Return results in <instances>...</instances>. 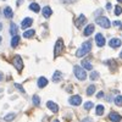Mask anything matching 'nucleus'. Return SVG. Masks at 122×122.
<instances>
[{
    "label": "nucleus",
    "instance_id": "obj_31",
    "mask_svg": "<svg viewBox=\"0 0 122 122\" xmlns=\"http://www.w3.org/2000/svg\"><path fill=\"white\" fill-rule=\"evenodd\" d=\"M15 87H16L17 89H20V90H21V92H22V93H25V89H23V88H22L21 86H20L18 83H15Z\"/></svg>",
    "mask_w": 122,
    "mask_h": 122
},
{
    "label": "nucleus",
    "instance_id": "obj_8",
    "mask_svg": "<svg viewBox=\"0 0 122 122\" xmlns=\"http://www.w3.org/2000/svg\"><path fill=\"white\" fill-rule=\"evenodd\" d=\"M32 23H33V20H32V18H29V17H27V18L22 20V22H21V27H22L23 29H26V28H28V27L32 26Z\"/></svg>",
    "mask_w": 122,
    "mask_h": 122
},
{
    "label": "nucleus",
    "instance_id": "obj_23",
    "mask_svg": "<svg viewBox=\"0 0 122 122\" xmlns=\"http://www.w3.org/2000/svg\"><path fill=\"white\" fill-rule=\"evenodd\" d=\"M94 92H95V86H89L88 89H87V95H93L94 94Z\"/></svg>",
    "mask_w": 122,
    "mask_h": 122
},
{
    "label": "nucleus",
    "instance_id": "obj_34",
    "mask_svg": "<svg viewBox=\"0 0 122 122\" xmlns=\"http://www.w3.org/2000/svg\"><path fill=\"white\" fill-rule=\"evenodd\" d=\"M97 97H98V98H103V97H104V93H103V92H100V93H98Z\"/></svg>",
    "mask_w": 122,
    "mask_h": 122
},
{
    "label": "nucleus",
    "instance_id": "obj_5",
    "mask_svg": "<svg viewBox=\"0 0 122 122\" xmlns=\"http://www.w3.org/2000/svg\"><path fill=\"white\" fill-rule=\"evenodd\" d=\"M14 66L16 67L17 71H22V68H23V62H22L21 56L16 55V56L14 57Z\"/></svg>",
    "mask_w": 122,
    "mask_h": 122
},
{
    "label": "nucleus",
    "instance_id": "obj_22",
    "mask_svg": "<svg viewBox=\"0 0 122 122\" xmlns=\"http://www.w3.org/2000/svg\"><path fill=\"white\" fill-rule=\"evenodd\" d=\"M29 9H30V10H33L34 12H39V11H40V7H39V5H38V4H34V3L29 5Z\"/></svg>",
    "mask_w": 122,
    "mask_h": 122
},
{
    "label": "nucleus",
    "instance_id": "obj_21",
    "mask_svg": "<svg viewBox=\"0 0 122 122\" xmlns=\"http://www.w3.org/2000/svg\"><path fill=\"white\" fill-rule=\"evenodd\" d=\"M18 43H20V37L18 36H15V37H12V39H11V46H17L18 45Z\"/></svg>",
    "mask_w": 122,
    "mask_h": 122
},
{
    "label": "nucleus",
    "instance_id": "obj_15",
    "mask_svg": "<svg viewBox=\"0 0 122 122\" xmlns=\"http://www.w3.org/2000/svg\"><path fill=\"white\" fill-rule=\"evenodd\" d=\"M93 32H94V25H89V26H87L86 29H84V36L88 37V36H90Z\"/></svg>",
    "mask_w": 122,
    "mask_h": 122
},
{
    "label": "nucleus",
    "instance_id": "obj_38",
    "mask_svg": "<svg viewBox=\"0 0 122 122\" xmlns=\"http://www.w3.org/2000/svg\"><path fill=\"white\" fill-rule=\"evenodd\" d=\"M3 29V23H0V30Z\"/></svg>",
    "mask_w": 122,
    "mask_h": 122
},
{
    "label": "nucleus",
    "instance_id": "obj_18",
    "mask_svg": "<svg viewBox=\"0 0 122 122\" xmlns=\"http://www.w3.org/2000/svg\"><path fill=\"white\" fill-rule=\"evenodd\" d=\"M34 30L33 29H28V30H26V32H23V37L25 38H32L33 36H34Z\"/></svg>",
    "mask_w": 122,
    "mask_h": 122
},
{
    "label": "nucleus",
    "instance_id": "obj_36",
    "mask_svg": "<svg viewBox=\"0 0 122 122\" xmlns=\"http://www.w3.org/2000/svg\"><path fill=\"white\" fill-rule=\"evenodd\" d=\"M3 78H4V75H3L1 72H0V82H1V81H3Z\"/></svg>",
    "mask_w": 122,
    "mask_h": 122
},
{
    "label": "nucleus",
    "instance_id": "obj_1",
    "mask_svg": "<svg viewBox=\"0 0 122 122\" xmlns=\"http://www.w3.org/2000/svg\"><path fill=\"white\" fill-rule=\"evenodd\" d=\"M90 50H92V42H84V43L82 44V46L77 50L76 56H77V57H82V56L87 55Z\"/></svg>",
    "mask_w": 122,
    "mask_h": 122
},
{
    "label": "nucleus",
    "instance_id": "obj_2",
    "mask_svg": "<svg viewBox=\"0 0 122 122\" xmlns=\"http://www.w3.org/2000/svg\"><path fill=\"white\" fill-rule=\"evenodd\" d=\"M73 71H75V76H76L79 81H84V79L87 78V73H86L84 68L79 67V66H75Z\"/></svg>",
    "mask_w": 122,
    "mask_h": 122
},
{
    "label": "nucleus",
    "instance_id": "obj_20",
    "mask_svg": "<svg viewBox=\"0 0 122 122\" xmlns=\"http://www.w3.org/2000/svg\"><path fill=\"white\" fill-rule=\"evenodd\" d=\"M82 66H83V68H84V70H92V68H93V66H92V64L89 62L88 60L82 61Z\"/></svg>",
    "mask_w": 122,
    "mask_h": 122
},
{
    "label": "nucleus",
    "instance_id": "obj_6",
    "mask_svg": "<svg viewBox=\"0 0 122 122\" xmlns=\"http://www.w3.org/2000/svg\"><path fill=\"white\" fill-rule=\"evenodd\" d=\"M81 103H82V98H81L79 95H73V97L70 98V104L71 105L78 106V105H81Z\"/></svg>",
    "mask_w": 122,
    "mask_h": 122
},
{
    "label": "nucleus",
    "instance_id": "obj_32",
    "mask_svg": "<svg viewBox=\"0 0 122 122\" xmlns=\"http://www.w3.org/2000/svg\"><path fill=\"white\" fill-rule=\"evenodd\" d=\"M76 0H62V3L64 4H72V3H75Z\"/></svg>",
    "mask_w": 122,
    "mask_h": 122
},
{
    "label": "nucleus",
    "instance_id": "obj_19",
    "mask_svg": "<svg viewBox=\"0 0 122 122\" xmlns=\"http://www.w3.org/2000/svg\"><path fill=\"white\" fill-rule=\"evenodd\" d=\"M10 33L12 34V37L16 36V33H17V26H16L15 23H11V25H10Z\"/></svg>",
    "mask_w": 122,
    "mask_h": 122
},
{
    "label": "nucleus",
    "instance_id": "obj_33",
    "mask_svg": "<svg viewBox=\"0 0 122 122\" xmlns=\"http://www.w3.org/2000/svg\"><path fill=\"white\" fill-rule=\"evenodd\" d=\"M114 26H116V27H121V28H122V23H121L120 21H115V22H114Z\"/></svg>",
    "mask_w": 122,
    "mask_h": 122
},
{
    "label": "nucleus",
    "instance_id": "obj_13",
    "mask_svg": "<svg viewBox=\"0 0 122 122\" xmlns=\"http://www.w3.org/2000/svg\"><path fill=\"white\" fill-rule=\"evenodd\" d=\"M46 84H48V79L45 77H40L38 79V87L39 88H44V87H46Z\"/></svg>",
    "mask_w": 122,
    "mask_h": 122
},
{
    "label": "nucleus",
    "instance_id": "obj_42",
    "mask_svg": "<svg viewBox=\"0 0 122 122\" xmlns=\"http://www.w3.org/2000/svg\"><path fill=\"white\" fill-rule=\"evenodd\" d=\"M0 43H1V37H0Z\"/></svg>",
    "mask_w": 122,
    "mask_h": 122
},
{
    "label": "nucleus",
    "instance_id": "obj_25",
    "mask_svg": "<svg viewBox=\"0 0 122 122\" xmlns=\"http://www.w3.org/2000/svg\"><path fill=\"white\" fill-rule=\"evenodd\" d=\"M32 101H33V104H34L36 106H38V105L40 104V98H39L38 95H33V98H32Z\"/></svg>",
    "mask_w": 122,
    "mask_h": 122
},
{
    "label": "nucleus",
    "instance_id": "obj_39",
    "mask_svg": "<svg viewBox=\"0 0 122 122\" xmlns=\"http://www.w3.org/2000/svg\"><path fill=\"white\" fill-rule=\"evenodd\" d=\"M54 122H60V121H59V120H55V121H54Z\"/></svg>",
    "mask_w": 122,
    "mask_h": 122
},
{
    "label": "nucleus",
    "instance_id": "obj_35",
    "mask_svg": "<svg viewBox=\"0 0 122 122\" xmlns=\"http://www.w3.org/2000/svg\"><path fill=\"white\" fill-rule=\"evenodd\" d=\"M82 122H92V120H90V118H84Z\"/></svg>",
    "mask_w": 122,
    "mask_h": 122
},
{
    "label": "nucleus",
    "instance_id": "obj_14",
    "mask_svg": "<svg viewBox=\"0 0 122 122\" xmlns=\"http://www.w3.org/2000/svg\"><path fill=\"white\" fill-rule=\"evenodd\" d=\"M4 16L6 17V18H11L12 16H14V12H12V10H11V7H5L4 9Z\"/></svg>",
    "mask_w": 122,
    "mask_h": 122
},
{
    "label": "nucleus",
    "instance_id": "obj_24",
    "mask_svg": "<svg viewBox=\"0 0 122 122\" xmlns=\"http://www.w3.org/2000/svg\"><path fill=\"white\" fill-rule=\"evenodd\" d=\"M104 114V106L103 105H98L97 106V115L98 116H101Z\"/></svg>",
    "mask_w": 122,
    "mask_h": 122
},
{
    "label": "nucleus",
    "instance_id": "obj_4",
    "mask_svg": "<svg viewBox=\"0 0 122 122\" xmlns=\"http://www.w3.org/2000/svg\"><path fill=\"white\" fill-rule=\"evenodd\" d=\"M97 23H98L99 26H101L103 28H110V26H111L109 18H106V17H104V16L98 17V18H97Z\"/></svg>",
    "mask_w": 122,
    "mask_h": 122
},
{
    "label": "nucleus",
    "instance_id": "obj_17",
    "mask_svg": "<svg viewBox=\"0 0 122 122\" xmlns=\"http://www.w3.org/2000/svg\"><path fill=\"white\" fill-rule=\"evenodd\" d=\"M84 22H86V16H84V15H81V16L78 17V20L76 21V26H77V27L79 28V27L82 26V25H83Z\"/></svg>",
    "mask_w": 122,
    "mask_h": 122
},
{
    "label": "nucleus",
    "instance_id": "obj_40",
    "mask_svg": "<svg viewBox=\"0 0 122 122\" xmlns=\"http://www.w3.org/2000/svg\"><path fill=\"white\" fill-rule=\"evenodd\" d=\"M117 1H118V3H122V0H117Z\"/></svg>",
    "mask_w": 122,
    "mask_h": 122
},
{
    "label": "nucleus",
    "instance_id": "obj_29",
    "mask_svg": "<svg viewBox=\"0 0 122 122\" xmlns=\"http://www.w3.org/2000/svg\"><path fill=\"white\" fill-rule=\"evenodd\" d=\"M93 106H94V104L92 103V101H87V103L84 104V109H86V110H90Z\"/></svg>",
    "mask_w": 122,
    "mask_h": 122
},
{
    "label": "nucleus",
    "instance_id": "obj_41",
    "mask_svg": "<svg viewBox=\"0 0 122 122\" xmlns=\"http://www.w3.org/2000/svg\"><path fill=\"white\" fill-rule=\"evenodd\" d=\"M120 56H121V57H122V51H121V54H120Z\"/></svg>",
    "mask_w": 122,
    "mask_h": 122
},
{
    "label": "nucleus",
    "instance_id": "obj_37",
    "mask_svg": "<svg viewBox=\"0 0 122 122\" xmlns=\"http://www.w3.org/2000/svg\"><path fill=\"white\" fill-rule=\"evenodd\" d=\"M106 9H107V10H111V4H107V5H106Z\"/></svg>",
    "mask_w": 122,
    "mask_h": 122
},
{
    "label": "nucleus",
    "instance_id": "obj_27",
    "mask_svg": "<svg viewBox=\"0 0 122 122\" xmlns=\"http://www.w3.org/2000/svg\"><path fill=\"white\" fill-rule=\"evenodd\" d=\"M99 78V73L97 72V71H93V72L90 73V79L92 81H95V79H98Z\"/></svg>",
    "mask_w": 122,
    "mask_h": 122
},
{
    "label": "nucleus",
    "instance_id": "obj_12",
    "mask_svg": "<svg viewBox=\"0 0 122 122\" xmlns=\"http://www.w3.org/2000/svg\"><path fill=\"white\" fill-rule=\"evenodd\" d=\"M62 78V73L60 72V71H55L54 72V75H53V82H55V83H57Z\"/></svg>",
    "mask_w": 122,
    "mask_h": 122
},
{
    "label": "nucleus",
    "instance_id": "obj_9",
    "mask_svg": "<svg viewBox=\"0 0 122 122\" xmlns=\"http://www.w3.org/2000/svg\"><path fill=\"white\" fill-rule=\"evenodd\" d=\"M109 118H110L111 121H112V122H121V121H122L121 115H118L117 112H110Z\"/></svg>",
    "mask_w": 122,
    "mask_h": 122
},
{
    "label": "nucleus",
    "instance_id": "obj_7",
    "mask_svg": "<svg viewBox=\"0 0 122 122\" xmlns=\"http://www.w3.org/2000/svg\"><path fill=\"white\" fill-rule=\"evenodd\" d=\"M95 42H97V45H98V46H103V45L105 44V38H104V36L100 34V33H98V34L95 36Z\"/></svg>",
    "mask_w": 122,
    "mask_h": 122
},
{
    "label": "nucleus",
    "instance_id": "obj_26",
    "mask_svg": "<svg viewBox=\"0 0 122 122\" xmlns=\"http://www.w3.org/2000/svg\"><path fill=\"white\" fill-rule=\"evenodd\" d=\"M115 104L117 106H121L122 105V95H118V97L115 98Z\"/></svg>",
    "mask_w": 122,
    "mask_h": 122
},
{
    "label": "nucleus",
    "instance_id": "obj_28",
    "mask_svg": "<svg viewBox=\"0 0 122 122\" xmlns=\"http://www.w3.org/2000/svg\"><path fill=\"white\" fill-rule=\"evenodd\" d=\"M15 117H16L15 114H9V115H6V116L4 117V120H5V121H11V120H14Z\"/></svg>",
    "mask_w": 122,
    "mask_h": 122
},
{
    "label": "nucleus",
    "instance_id": "obj_10",
    "mask_svg": "<svg viewBox=\"0 0 122 122\" xmlns=\"http://www.w3.org/2000/svg\"><path fill=\"white\" fill-rule=\"evenodd\" d=\"M109 45H110L111 48L116 49V48L121 46V40H120V39H117V38H112V39H110V42H109Z\"/></svg>",
    "mask_w": 122,
    "mask_h": 122
},
{
    "label": "nucleus",
    "instance_id": "obj_30",
    "mask_svg": "<svg viewBox=\"0 0 122 122\" xmlns=\"http://www.w3.org/2000/svg\"><path fill=\"white\" fill-rule=\"evenodd\" d=\"M122 14V9H121V6H116L115 7V15H121Z\"/></svg>",
    "mask_w": 122,
    "mask_h": 122
},
{
    "label": "nucleus",
    "instance_id": "obj_3",
    "mask_svg": "<svg viewBox=\"0 0 122 122\" xmlns=\"http://www.w3.org/2000/svg\"><path fill=\"white\" fill-rule=\"evenodd\" d=\"M62 50H64V42H62V39H59L56 44H55V48H54V55L55 57L59 56L61 53H62Z\"/></svg>",
    "mask_w": 122,
    "mask_h": 122
},
{
    "label": "nucleus",
    "instance_id": "obj_11",
    "mask_svg": "<svg viewBox=\"0 0 122 122\" xmlns=\"http://www.w3.org/2000/svg\"><path fill=\"white\" fill-rule=\"evenodd\" d=\"M46 106H48L50 110H51L53 112H55V114L59 111V106H57L55 103H53V101H48V103H46Z\"/></svg>",
    "mask_w": 122,
    "mask_h": 122
},
{
    "label": "nucleus",
    "instance_id": "obj_16",
    "mask_svg": "<svg viewBox=\"0 0 122 122\" xmlns=\"http://www.w3.org/2000/svg\"><path fill=\"white\" fill-rule=\"evenodd\" d=\"M51 14H53V11H51V9H50L49 6H45L44 9H43V16L44 17H50V16H51Z\"/></svg>",
    "mask_w": 122,
    "mask_h": 122
}]
</instances>
